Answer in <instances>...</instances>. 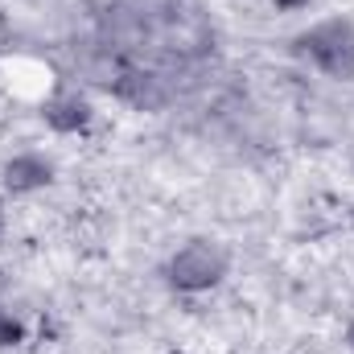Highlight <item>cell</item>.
<instances>
[{
  "mask_svg": "<svg viewBox=\"0 0 354 354\" xmlns=\"http://www.w3.org/2000/svg\"><path fill=\"white\" fill-rule=\"evenodd\" d=\"M111 95L124 99V103L136 107V111H161V107L174 99V87H169V79H165L161 71L124 62L120 75H115V83H111Z\"/></svg>",
  "mask_w": 354,
  "mask_h": 354,
  "instance_id": "3",
  "label": "cell"
},
{
  "mask_svg": "<svg viewBox=\"0 0 354 354\" xmlns=\"http://www.w3.org/2000/svg\"><path fill=\"white\" fill-rule=\"evenodd\" d=\"M227 268H231V256L218 239H189L169 256L165 276L177 292H206L227 276Z\"/></svg>",
  "mask_w": 354,
  "mask_h": 354,
  "instance_id": "2",
  "label": "cell"
},
{
  "mask_svg": "<svg viewBox=\"0 0 354 354\" xmlns=\"http://www.w3.org/2000/svg\"><path fill=\"white\" fill-rule=\"evenodd\" d=\"M0 223H4V214H0Z\"/></svg>",
  "mask_w": 354,
  "mask_h": 354,
  "instance_id": "10",
  "label": "cell"
},
{
  "mask_svg": "<svg viewBox=\"0 0 354 354\" xmlns=\"http://www.w3.org/2000/svg\"><path fill=\"white\" fill-rule=\"evenodd\" d=\"M346 338H351V351H354V326H351V334H346Z\"/></svg>",
  "mask_w": 354,
  "mask_h": 354,
  "instance_id": "8",
  "label": "cell"
},
{
  "mask_svg": "<svg viewBox=\"0 0 354 354\" xmlns=\"http://www.w3.org/2000/svg\"><path fill=\"white\" fill-rule=\"evenodd\" d=\"M169 354H185V351H169Z\"/></svg>",
  "mask_w": 354,
  "mask_h": 354,
  "instance_id": "9",
  "label": "cell"
},
{
  "mask_svg": "<svg viewBox=\"0 0 354 354\" xmlns=\"http://www.w3.org/2000/svg\"><path fill=\"white\" fill-rule=\"evenodd\" d=\"M21 334H25V330H21V322H17L8 309H0V351L17 346V342H21Z\"/></svg>",
  "mask_w": 354,
  "mask_h": 354,
  "instance_id": "6",
  "label": "cell"
},
{
  "mask_svg": "<svg viewBox=\"0 0 354 354\" xmlns=\"http://www.w3.org/2000/svg\"><path fill=\"white\" fill-rule=\"evenodd\" d=\"M297 54L309 58L326 79L354 83V21L351 17H326L309 25L297 37Z\"/></svg>",
  "mask_w": 354,
  "mask_h": 354,
  "instance_id": "1",
  "label": "cell"
},
{
  "mask_svg": "<svg viewBox=\"0 0 354 354\" xmlns=\"http://www.w3.org/2000/svg\"><path fill=\"white\" fill-rule=\"evenodd\" d=\"M272 4H276L280 12H301V8H309L313 0H272Z\"/></svg>",
  "mask_w": 354,
  "mask_h": 354,
  "instance_id": "7",
  "label": "cell"
},
{
  "mask_svg": "<svg viewBox=\"0 0 354 354\" xmlns=\"http://www.w3.org/2000/svg\"><path fill=\"white\" fill-rule=\"evenodd\" d=\"M0 177H4L8 194H33L54 181V161L46 153H17L12 161H4Z\"/></svg>",
  "mask_w": 354,
  "mask_h": 354,
  "instance_id": "4",
  "label": "cell"
},
{
  "mask_svg": "<svg viewBox=\"0 0 354 354\" xmlns=\"http://www.w3.org/2000/svg\"><path fill=\"white\" fill-rule=\"evenodd\" d=\"M46 124L54 128V132H62V136H71V132H83L91 124V103L87 95H79V91H58L50 103H46Z\"/></svg>",
  "mask_w": 354,
  "mask_h": 354,
  "instance_id": "5",
  "label": "cell"
}]
</instances>
